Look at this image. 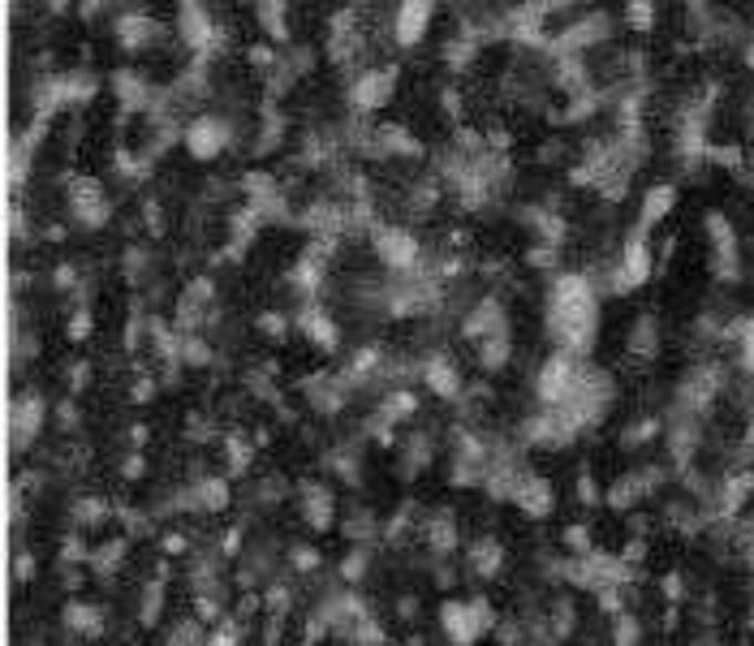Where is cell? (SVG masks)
Masks as SVG:
<instances>
[{"instance_id": "8", "label": "cell", "mask_w": 754, "mask_h": 646, "mask_svg": "<svg viewBox=\"0 0 754 646\" xmlns=\"http://www.w3.org/2000/svg\"><path fill=\"white\" fill-rule=\"evenodd\" d=\"M440 634L453 646H475V616H471V600H448L440 604Z\"/></svg>"}, {"instance_id": "14", "label": "cell", "mask_w": 754, "mask_h": 646, "mask_svg": "<svg viewBox=\"0 0 754 646\" xmlns=\"http://www.w3.org/2000/svg\"><path fill=\"white\" fill-rule=\"evenodd\" d=\"M751 629H754V600H751Z\"/></svg>"}, {"instance_id": "12", "label": "cell", "mask_w": 754, "mask_h": 646, "mask_svg": "<svg viewBox=\"0 0 754 646\" xmlns=\"http://www.w3.org/2000/svg\"><path fill=\"white\" fill-rule=\"evenodd\" d=\"M323 565V556H319V548H293V569H302V573H311V569Z\"/></svg>"}, {"instance_id": "2", "label": "cell", "mask_w": 754, "mask_h": 646, "mask_svg": "<svg viewBox=\"0 0 754 646\" xmlns=\"http://www.w3.org/2000/svg\"><path fill=\"white\" fill-rule=\"evenodd\" d=\"M393 95H397V65H362L350 79V108L358 117H375L380 108H389Z\"/></svg>"}, {"instance_id": "3", "label": "cell", "mask_w": 754, "mask_h": 646, "mask_svg": "<svg viewBox=\"0 0 754 646\" xmlns=\"http://www.w3.org/2000/svg\"><path fill=\"white\" fill-rule=\"evenodd\" d=\"M182 143L195 160H216L229 143H234V122L220 117V113H199L182 125Z\"/></svg>"}, {"instance_id": "1", "label": "cell", "mask_w": 754, "mask_h": 646, "mask_svg": "<svg viewBox=\"0 0 754 646\" xmlns=\"http://www.w3.org/2000/svg\"><path fill=\"white\" fill-rule=\"evenodd\" d=\"M544 332L560 354L587 358L599 332V289L591 272H556L544 298Z\"/></svg>"}, {"instance_id": "10", "label": "cell", "mask_w": 754, "mask_h": 646, "mask_svg": "<svg viewBox=\"0 0 754 646\" xmlns=\"http://www.w3.org/2000/svg\"><path fill=\"white\" fill-rule=\"evenodd\" d=\"M65 625H70L74 634H82V638H100V634H104V612L95 604L74 600V604H65Z\"/></svg>"}, {"instance_id": "11", "label": "cell", "mask_w": 754, "mask_h": 646, "mask_svg": "<svg viewBox=\"0 0 754 646\" xmlns=\"http://www.w3.org/2000/svg\"><path fill=\"white\" fill-rule=\"evenodd\" d=\"M626 31H634V35H647L651 27H655V4H647V0H634V4H626Z\"/></svg>"}, {"instance_id": "7", "label": "cell", "mask_w": 754, "mask_h": 646, "mask_svg": "<svg viewBox=\"0 0 754 646\" xmlns=\"http://www.w3.org/2000/svg\"><path fill=\"white\" fill-rule=\"evenodd\" d=\"M514 509L517 513H526L530 522H544L548 513L556 509V487L552 479H544V475H526L521 479V487H517V496H514Z\"/></svg>"}, {"instance_id": "5", "label": "cell", "mask_w": 754, "mask_h": 646, "mask_svg": "<svg viewBox=\"0 0 754 646\" xmlns=\"http://www.w3.org/2000/svg\"><path fill=\"white\" fill-rule=\"evenodd\" d=\"M432 22H436V4H427V0L397 4V9H393V40H397L401 48H419V43L427 40Z\"/></svg>"}, {"instance_id": "13", "label": "cell", "mask_w": 754, "mask_h": 646, "mask_svg": "<svg viewBox=\"0 0 754 646\" xmlns=\"http://www.w3.org/2000/svg\"><path fill=\"white\" fill-rule=\"evenodd\" d=\"M13 573H18L22 582L35 577V556H31V552H18V556H13Z\"/></svg>"}, {"instance_id": "9", "label": "cell", "mask_w": 754, "mask_h": 646, "mask_svg": "<svg viewBox=\"0 0 754 646\" xmlns=\"http://www.w3.org/2000/svg\"><path fill=\"white\" fill-rule=\"evenodd\" d=\"M505 569V548H500V539H492V534H483L471 543V573L475 577H496Z\"/></svg>"}, {"instance_id": "4", "label": "cell", "mask_w": 754, "mask_h": 646, "mask_svg": "<svg viewBox=\"0 0 754 646\" xmlns=\"http://www.w3.org/2000/svg\"><path fill=\"white\" fill-rule=\"evenodd\" d=\"M43 427V397L40 393H18L9 405V440L13 448H31Z\"/></svg>"}, {"instance_id": "6", "label": "cell", "mask_w": 754, "mask_h": 646, "mask_svg": "<svg viewBox=\"0 0 754 646\" xmlns=\"http://www.w3.org/2000/svg\"><path fill=\"white\" fill-rule=\"evenodd\" d=\"M676 199H681V186L676 181H651L638 199V225L651 233L655 225H664L669 216L676 211Z\"/></svg>"}]
</instances>
